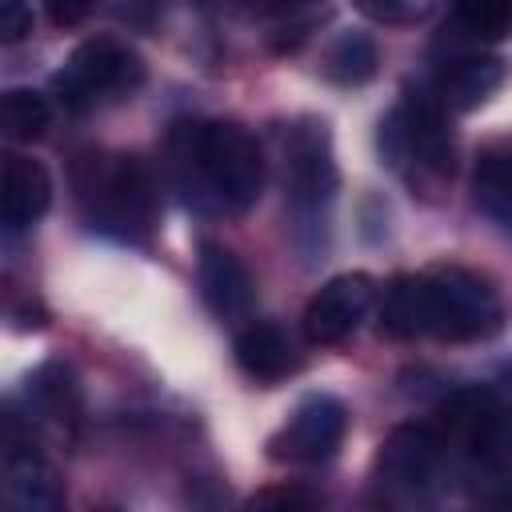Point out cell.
Wrapping results in <instances>:
<instances>
[{
	"mask_svg": "<svg viewBox=\"0 0 512 512\" xmlns=\"http://www.w3.org/2000/svg\"><path fill=\"white\" fill-rule=\"evenodd\" d=\"M348 432V408L332 392H308L288 420L268 436V456L280 464H324L340 452Z\"/></svg>",
	"mask_w": 512,
	"mask_h": 512,
	"instance_id": "obj_9",
	"label": "cell"
},
{
	"mask_svg": "<svg viewBox=\"0 0 512 512\" xmlns=\"http://www.w3.org/2000/svg\"><path fill=\"white\" fill-rule=\"evenodd\" d=\"M380 332L388 340H416L424 336V308H420V272H400L388 280L380 296Z\"/></svg>",
	"mask_w": 512,
	"mask_h": 512,
	"instance_id": "obj_18",
	"label": "cell"
},
{
	"mask_svg": "<svg viewBox=\"0 0 512 512\" xmlns=\"http://www.w3.org/2000/svg\"><path fill=\"white\" fill-rule=\"evenodd\" d=\"M4 500L24 512H52L64 504V488L56 468L36 444V432L8 404L4 416Z\"/></svg>",
	"mask_w": 512,
	"mask_h": 512,
	"instance_id": "obj_10",
	"label": "cell"
},
{
	"mask_svg": "<svg viewBox=\"0 0 512 512\" xmlns=\"http://www.w3.org/2000/svg\"><path fill=\"white\" fill-rule=\"evenodd\" d=\"M472 200L476 208L496 220L504 232H512V144H500V148H488L480 160H476V172H472Z\"/></svg>",
	"mask_w": 512,
	"mask_h": 512,
	"instance_id": "obj_17",
	"label": "cell"
},
{
	"mask_svg": "<svg viewBox=\"0 0 512 512\" xmlns=\"http://www.w3.org/2000/svg\"><path fill=\"white\" fill-rule=\"evenodd\" d=\"M144 76H148L144 56L128 40H120V36H92L52 76V92H56V100L68 112L84 116V112L132 100L140 92Z\"/></svg>",
	"mask_w": 512,
	"mask_h": 512,
	"instance_id": "obj_6",
	"label": "cell"
},
{
	"mask_svg": "<svg viewBox=\"0 0 512 512\" xmlns=\"http://www.w3.org/2000/svg\"><path fill=\"white\" fill-rule=\"evenodd\" d=\"M196 284H200L204 308L216 320H240V316L252 312L256 284H252V272L244 268V260L232 248H224V244H200Z\"/></svg>",
	"mask_w": 512,
	"mask_h": 512,
	"instance_id": "obj_13",
	"label": "cell"
},
{
	"mask_svg": "<svg viewBox=\"0 0 512 512\" xmlns=\"http://www.w3.org/2000/svg\"><path fill=\"white\" fill-rule=\"evenodd\" d=\"M232 356H236V368L256 380V384H280L288 380L292 372H300V348L296 340L272 324V320H252L236 332L232 340Z\"/></svg>",
	"mask_w": 512,
	"mask_h": 512,
	"instance_id": "obj_15",
	"label": "cell"
},
{
	"mask_svg": "<svg viewBox=\"0 0 512 512\" xmlns=\"http://www.w3.org/2000/svg\"><path fill=\"white\" fill-rule=\"evenodd\" d=\"M172 192L204 216H244L264 192V152L236 120H180L164 140Z\"/></svg>",
	"mask_w": 512,
	"mask_h": 512,
	"instance_id": "obj_1",
	"label": "cell"
},
{
	"mask_svg": "<svg viewBox=\"0 0 512 512\" xmlns=\"http://www.w3.org/2000/svg\"><path fill=\"white\" fill-rule=\"evenodd\" d=\"M452 20L472 40H500L512 28V0H448Z\"/></svg>",
	"mask_w": 512,
	"mask_h": 512,
	"instance_id": "obj_21",
	"label": "cell"
},
{
	"mask_svg": "<svg viewBox=\"0 0 512 512\" xmlns=\"http://www.w3.org/2000/svg\"><path fill=\"white\" fill-rule=\"evenodd\" d=\"M132 4V12H136V20H156V16H164V8L168 4H176V0H128Z\"/></svg>",
	"mask_w": 512,
	"mask_h": 512,
	"instance_id": "obj_27",
	"label": "cell"
},
{
	"mask_svg": "<svg viewBox=\"0 0 512 512\" xmlns=\"http://www.w3.org/2000/svg\"><path fill=\"white\" fill-rule=\"evenodd\" d=\"M492 388H500L504 396H512V364H504V368H500V376H496V384H492Z\"/></svg>",
	"mask_w": 512,
	"mask_h": 512,
	"instance_id": "obj_28",
	"label": "cell"
},
{
	"mask_svg": "<svg viewBox=\"0 0 512 512\" xmlns=\"http://www.w3.org/2000/svg\"><path fill=\"white\" fill-rule=\"evenodd\" d=\"M52 204V176L40 160L8 152L4 156V184H0V216L8 232L32 228Z\"/></svg>",
	"mask_w": 512,
	"mask_h": 512,
	"instance_id": "obj_16",
	"label": "cell"
},
{
	"mask_svg": "<svg viewBox=\"0 0 512 512\" xmlns=\"http://www.w3.org/2000/svg\"><path fill=\"white\" fill-rule=\"evenodd\" d=\"M448 108L436 96H404L376 132L380 160L412 188V196H436L456 160L452 128H448Z\"/></svg>",
	"mask_w": 512,
	"mask_h": 512,
	"instance_id": "obj_3",
	"label": "cell"
},
{
	"mask_svg": "<svg viewBox=\"0 0 512 512\" xmlns=\"http://www.w3.org/2000/svg\"><path fill=\"white\" fill-rule=\"evenodd\" d=\"M92 4H96V0H44V12H48V20H52L56 28H76V24L88 20Z\"/></svg>",
	"mask_w": 512,
	"mask_h": 512,
	"instance_id": "obj_24",
	"label": "cell"
},
{
	"mask_svg": "<svg viewBox=\"0 0 512 512\" xmlns=\"http://www.w3.org/2000/svg\"><path fill=\"white\" fill-rule=\"evenodd\" d=\"M376 64H380L376 60V44L364 32H340L324 52V76L332 84H344V88L372 80Z\"/></svg>",
	"mask_w": 512,
	"mask_h": 512,
	"instance_id": "obj_19",
	"label": "cell"
},
{
	"mask_svg": "<svg viewBox=\"0 0 512 512\" xmlns=\"http://www.w3.org/2000/svg\"><path fill=\"white\" fill-rule=\"evenodd\" d=\"M444 440L476 468H512V396L500 388H460L444 400Z\"/></svg>",
	"mask_w": 512,
	"mask_h": 512,
	"instance_id": "obj_7",
	"label": "cell"
},
{
	"mask_svg": "<svg viewBox=\"0 0 512 512\" xmlns=\"http://www.w3.org/2000/svg\"><path fill=\"white\" fill-rule=\"evenodd\" d=\"M0 124L8 140H40L52 124V108L32 88H8L0 100Z\"/></svg>",
	"mask_w": 512,
	"mask_h": 512,
	"instance_id": "obj_20",
	"label": "cell"
},
{
	"mask_svg": "<svg viewBox=\"0 0 512 512\" xmlns=\"http://www.w3.org/2000/svg\"><path fill=\"white\" fill-rule=\"evenodd\" d=\"M376 304V280L368 272H340L316 288L304 308L308 344H340L348 340Z\"/></svg>",
	"mask_w": 512,
	"mask_h": 512,
	"instance_id": "obj_11",
	"label": "cell"
},
{
	"mask_svg": "<svg viewBox=\"0 0 512 512\" xmlns=\"http://www.w3.org/2000/svg\"><path fill=\"white\" fill-rule=\"evenodd\" d=\"M420 308H424V336L448 344L488 340L504 324L500 292L472 268L436 264L420 272Z\"/></svg>",
	"mask_w": 512,
	"mask_h": 512,
	"instance_id": "obj_5",
	"label": "cell"
},
{
	"mask_svg": "<svg viewBox=\"0 0 512 512\" xmlns=\"http://www.w3.org/2000/svg\"><path fill=\"white\" fill-rule=\"evenodd\" d=\"M264 508V504H280V508H308V504H316V496L312 492H300V488H264V492H256L252 496V508Z\"/></svg>",
	"mask_w": 512,
	"mask_h": 512,
	"instance_id": "obj_25",
	"label": "cell"
},
{
	"mask_svg": "<svg viewBox=\"0 0 512 512\" xmlns=\"http://www.w3.org/2000/svg\"><path fill=\"white\" fill-rule=\"evenodd\" d=\"M352 4L376 24H412L432 8V0H352Z\"/></svg>",
	"mask_w": 512,
	"mask_h": 512,
	"instance_id": "obj_22",
	"label": "cell"
},
{
	"mask_svg": "<svg viewBox=\"0 0 512 512\" xmlns=\"http://www.w3.org/2000/svg\"><path fill=\"white\" fill-rule=\"evenodd\" d=\"M276 168L288 212L300 220V228H320L328 220V208L340 188L336 156L328 124L316 116H296L276 128Z\"/></svg>",
	"mask_w": 512,
	"mask_h": 512,
	"instance_id": "obj_4",
	"label": "cell"
},
{
	"mask_svg": "<svg viewBox=\"0 0 512 512\" xmlns=\"http://www.w3.org/2000/svg\"><path fill=\"white\" fill-rule=\"evenodd\" d=\"M240 4L252 16H296V12H308L320 0H240Z\"/></svg>",
	"mask_w": 512,
	"mask_h": 512,
	"instance_id": "obj_26",
	"label": "cell"
},
{
	"mask_svg": "<svg viewBox=\"0 0 512 512\" xmlns=\"http://www.w3.org/2000/svg\"><path fill=\"white\" fill-rule=\"evenodd\" d=\"M76 208L96 236L144 244L156 228V176L132 152H88L76 164Z\"/></svg>",
	"mask_w": 512,
	"mask_h": 512,
	"instance_id": "obj_2",
	"label": "cell"
},
{
	"mask_svg": "<svg viewBox=\"0 0 512 512\" xmlns=\"http://www.w3.org/2000/svg\"><path fill=\"white\" fill-rule=\"evenodd\" d=\"M508 80V64L492 52H464L444 60L432 96L448 108V112H472L484 100H492Z\"/></svg>",
	"mask_w": 512,
	"mask_h": 512,
	"instance_id": "obj_14",
	"label": "cell"
},
{
	"mask_svg": "<svg viewBox=\"0 0 512 512\" xmlns=\"http://www.w3.org/2000/svg\"><path fill=\"white\" fill-rule=\"evenodd\" d=\"M80 416H84V400H80V380L68 364L60 360H48L40 364L32 376H28V388H24V412L20 420L40 436H60V440H76V428H80Z\"/></svg>",
	"mask_w": 512,
	"mask_h": 512,
	"instance_id": "obj_12",
	"label": "cell"
},
{
	"mask_svg": "<svg viewBox=\"0 0 512 512\" xmlns=\"http://www.w3.org/2000/svg\"><path fill=\"white\" fill-rule=\"evenodd\" d=\"M444 456H448L444 432H436L428 424H396L376 452L372 476L384 492H392L400 500H416L436 488V480L444 472Z\"/></svg>",
	"mask_w": 512,
	"mask_h": 512,
	"instance_id": "obj_8",
	"label": "cell"
},
{
	"mask_svg": "<svg viewBox=\"0 0 512 512\" xmlns=\"http://www.w3.org/2000/svg\"><path fill=\"white\" fill-rule=\"evenodd\" d=\"M32 32V8L28 0H0V40L20 44Z\"/></svg>",
	"mask_w": 512,
	"mask_h": 512,
	"instance_id": "obj_23",
	"label": "cell"
}]
</instances>
